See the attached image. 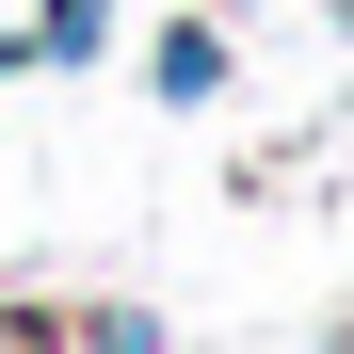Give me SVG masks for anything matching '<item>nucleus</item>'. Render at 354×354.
Listing matches in <instances>:
<instances>
[{"mask_svg":"<svg viewBox=\"0 0 354 354\" xmlns=\"http://www.w3.org/2000/svg\"><path fill=\"white\" fill-rule=\"evenodd\" d=\"M209 81H225V32L177 17V32H161V97H209Z\"/></svg>","mask_w":354,"mask_h":354,"instance_id":"nucleus-1","label":"nucleus"},{"mask_svg":"<svg viewBox=\"0 0 354 354\" xmlns=\"http://www.w3.org/2000/svg\"><path fill=\"white\" fill-rule=\"evenodd\" d=\"M97 32H113V0H48V17H32V48H48V65H81Z\"/></svg>","mask_w":354,"mask_h":354,"instance_id":"nucleus-2","label":"nucleus"}]
</instances>
